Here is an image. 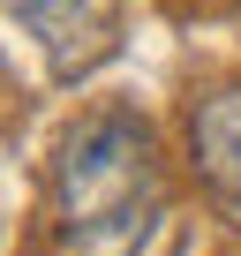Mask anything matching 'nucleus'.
Here are the masks:
<instances>
[{"label":"nucleus","mask_w":241,"mask_h":256,"mask_svg":"<svg viewBox=\"0 0 241 256\" xmlns=\"http://www.w3.org/2000/svg\"><path fill=\"white\" fill-rule=\"evenodd\" d=\"M0 16H16V30L38 38L53 68H90L106 53V8L98 0H0Z\"/></svg>","instance_id":"f03ea898"},{"label":"nucleus","mask_w":241,"mask_h":256,"mask_svg":"<svg viewBox=\"0 0 241 256\" xmlns=\"http://www.w3.org/2000/svg\"><path fill=\"white\" fill-rule=\"evenodd\" d=\"M188 136H196V166H204V181H211L226 204H241V90L204 98Z\"/></svg>","instance_id":"7ed1b4c3"},{"label":"nucleus","mask_w":241,"mask_h":256,"mask_svg":"<svg viewBox=\"0 0 241 256\" xmlns=\"http://www.w3.org/2000/svg\"><path fill=\"white\" fill-rule=\"evenodd\" d=\"M166 181L151 158L144 120L128 113H83L53 158V218H60V256H144L158 234Z\"/></svg>","instance_id":"f257e3e1"}]
</instances>
